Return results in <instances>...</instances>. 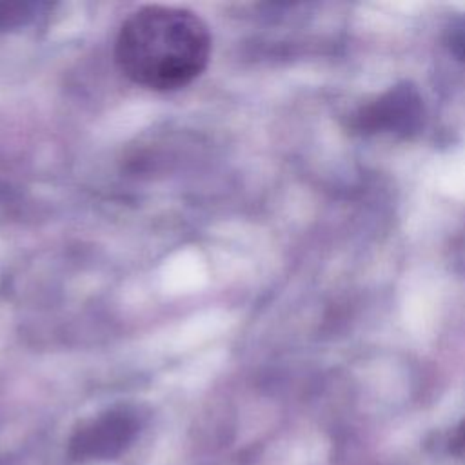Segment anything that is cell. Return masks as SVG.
<instances>
[{
    "label": "cell",
    "mask_w": 465,
    "mask_h": 465,
    "mask_svg": "<svg viewBox=\"0 0 465 465\" xmlns=\"http://www.w3.org/2000/svg\"><path fill=\"white\" fill-rule=\"evenodd\" d=\"M213 36L191 9L142 5L120 25L114 40L118 69L136 85L173 91L198 78L211 58Z\"/></svg>",
    "instance_id": "cell-1"
},
{
    "label": "cell",
    "mask_w": 465,
    "mask_h": 465,
    "mask_svg": "<svg viewBox=\"0 0 465 465\" xmlns=\"http://www.w3.org/2000/svg\"><path fill=\"white\" fill-rule=\"evenodd\" d=\"M133 436V427L124 416H105L73 440L76 456H113Z\"/></svg>",
    "instance_id": "cell-2"
}]
</instances>
